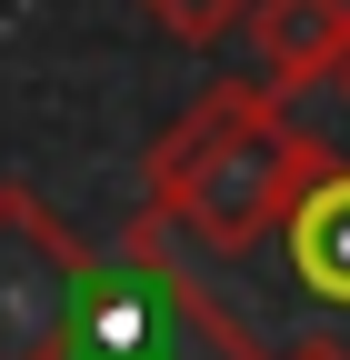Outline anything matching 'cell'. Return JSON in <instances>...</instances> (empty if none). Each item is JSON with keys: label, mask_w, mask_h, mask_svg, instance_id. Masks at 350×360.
I'll list each match as a JSON object with an SVG mask.
<instances>
[{"label": "cell", "mask_w": 350, "mask_h": 360, "mask_svg": "<svg viewBox=\"0 0 350 360\" xmlns=\"http://www.w3.org/2000/svg\"><path fill=\"white\" fill-rule=\"evenodd\" d=\"M141 11L170 30V40H190V51H210V40H231V30H250V11L260 0H141Z\"/></svg>", "instance_id": "obj_5"}, {"label": "cell", "mask_w": 350, "mask_h": 360, "mask_svg": "<svg viewBox=\"0 0 350 360\" xmlns=\"http://www.w3.org/2000/svg\"><path fill=\"white\" fill-rule=\"evenodd\" d=\"M320 160H330V141L290 120V101L271 80H210L200 101L150 141V200L141 210L160 220V231L240 260L260 240H280V220H290L300 191H311Z\"/></svg>", "instance_id": "obj_1"}, {"label": "cell", "mask_w": 350, "mask_h": 360, "mask_svg": "<svg viewBox=\"0 0 350 360\" xmlns=\"http://www.w3.org/2000/svg\"><path fill=\"white\" fill-rule=\"evenodd\" d=\"M340 51H350V0H260L250 11V60H260V80L280 101L330 90Z\"/></svg>", "instance_id": "obj_3"}, {"label": "cell", "mask_w": 350, "mask_h": 360, "mask_svg": "<svg viewBox=\"0 0 350 360\" xmlns=\"http://www.w3.org/2000/svg\"><path fill=\"white\" fill-rule=\"evenodd\" d=\"M330 90H340V110H350V51H340V70H330Z\"/></svg>", "instance_id": "obj_6"}, {"label": "cell", "mask_w": 350, "mask_h": 360, "mask_svg": "<svg viewBox=\"0 0 350 360\" xmlns=\"http://www.w3.org/2000/svg\"><path fill=\"white\" fill-rule=\"evenodd\" d=\"M91 240L30 180H0V360H70L91 321Z\"/></svg>", "instance_id": "obj_2"}, {"label": "cell", "mask_w": 350, "mask_h": 360, "mask_svg": "<svg viewBox=\"0 0 350 360\" xmlns=\"http://www.w3.org/2000/svg\"><path fill=\"white\" fill-rule=\"evenodd\" d=\"M280 240H290V281L311 290L320 310H350V160L340 150L311 170V191L290 200Z\"/></svg>", "instance_id": "obj_4"}]
</instances>
